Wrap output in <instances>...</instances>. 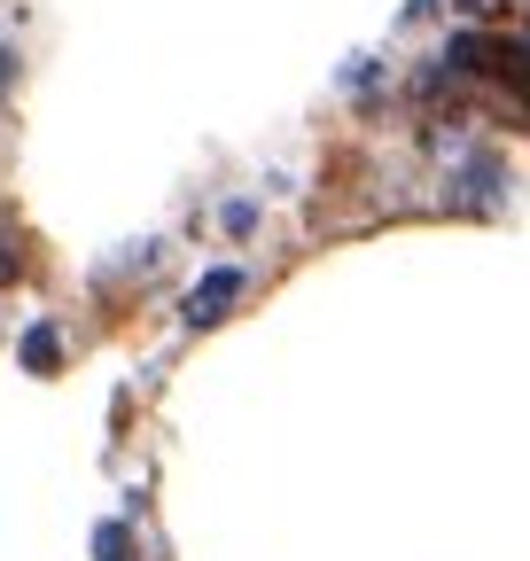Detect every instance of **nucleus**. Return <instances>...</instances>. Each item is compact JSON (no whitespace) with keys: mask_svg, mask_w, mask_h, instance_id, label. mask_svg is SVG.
Segmentation results:
<instances>
[{"mask_svg":"<svg viewBox=\"0 0 530 561\" xmlns=\"http://www.w3.org/2000/svg\"><path fill=\"white\" fill-rule=\"evenodd\" d=\"M94 546H102V561H125V553H132V546H125V530H117V523H110V530H102V538H94Z\"/></svg>","mask_w":530,"mask_h":561,"instance_id":"obj_3","label":"nucleus"},{"mask_svg":"<svg viewBox=\"0 0 530 561\" xmlns=\"http://www.w3.org/2000/svg\"><path fill=\"white\" fill-rule=\"evenodd\" d=\"M234 289H242V273H211V280H204V289H195V305H187V320H195V328H211V320H219V312L234 305Z\"/></svg>","mask_w":530,"mask_h":561,"instance_id":"obj_1","label":"nucleus"},{"mask_svg":"<svg viewBox=\"0 0 530 561\" xmlns=\"http://www.w3.org/2000/svg\"><path fill=\"white\" fill-rule=\"evenodd\" d=\"M24 359H32V367H55V335H47V328L24 335Z\"/></svg>","mask_w":530,"mask_h":561,"instance_id":"obj_2","label":"nucleus"}]
</instances>
